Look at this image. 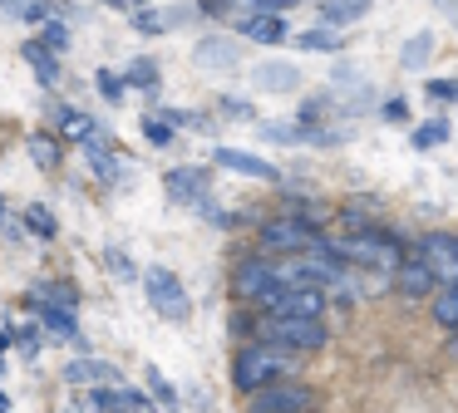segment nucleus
Instances as JSON below:
<instances>
[{"mask_svg": "<svg viewBox=\"0 0 458 413\" xmlns=\"http://www.w3.org/2000/svg\"><path fill=\"white\" fill-rule=\"evenodd\" d=\"M148 389H153V399H158V409H178V389H173V384L168 379H163V374L158 369H148Z\"/></svg>", "mask_w": 458, "mask_h": 413, "instance_id": "nucleus-30", "label": "nucleus"}, {"mask_svg": "<svg viewBox=\"0 0 458 413\" xmlns=\"http://www.w3.org/2000/svg\"><path fill=\"white\" fill-rule=\"evenodd\" d=\"M316 241H320V232L310 222H301L296 212L261 222V251H271V256H296V251H306V246H316Z\"/></svg>", "mask_w": 458, "mask_h": 413, "instance_id": "nucleus-6", "label": "nucleus"}, {"mask_svg": "<svg viewBox=\"0 0 458 413\" xmlns=\"http://www.w3.org/2000/svg\"><path fill=\"white\" fill-rule=\"evenodd\" d=\"M222 114H237V118H251V104H247V98H222Z\"/></svg>", "mask_w": 458, "mask_h": 413, "instance_id": "nucleus-40", "label": "nucleus"}, {"mask_svg": "<svg viewBox=\"0 0 458 413\" xmlns=\"http://www.w3.org/2000/svg\"><path fill=\"white\" fill-rule=\"evenodd\" d=\"M182 20H192V10H188V5H168V10H158V5H139V10H133V30H143V35H163V30L182 25Z\"/></svg>", "mask_w": 458, "mask_h": 413, "instance_id": "nucleus-16", "label": "nucleus"}, {"mask_svg": "<svg viewBox=\"0 0 458 413\" xmlns=\"http://www.w3.org/2000/svg\"><path fill=\"white\" fill-rule=\"evenodd\" d=\"M143 295H148V305L173 324H182L192 315V300H188V291H182V281L173 271H163V266H148V271H143Z\"/></svg>", "mask_w": 458, "mask_h": 413, "instance_id": "nucleus-5", "label": "nucleus"}, {"mask_svg": "<svg viewBox=\"0 0 458 413\" xmlns=\"http://www.w3.org/2000/svg\"><path fill=\"white\" fill-rule=\"evenodd\" d=\"M428 94L438 104H458V79H428Z\"/></svg>", "mask_w": 458, "mask_h": 413, "instance_id": "nucleus-37", "label": "nucleus"}, {"mask_svg": "<svg viewBox=\"0 0 458 413\" xmlns=\"http://www.w3.org/2000/svg\"><path fill=\"white\" fill-rule=\"evenodd\" d=\"M104 5H114V10H133V0H104Z\"/></svg>", "mask_w": 458, "mask_h": 413, "instance_id": "nucleus-42", "label": "nucleus"}, {"mask_svg": "<svg viewBox=\"0 0 458 413\" xmlns=\"http://www.w3.org/2000/svg\"><path fill=\"white\" fill-rule=\"evenodd\" d=\"M5 344H11V330H0V354H5Z\"/></svg>", "mask_w": 458, "mask_h": 413, "instance_id": "nucleus-44", "label": "nucleus"}, {"mask_svg": "<svg viewBox=\"0 0 458 413\" xmlns=\"http://www.w3.org/2000/svg\"><path fill=\"white\" fill-rule=\"evenodd\" d=\"M0 413H11V399H5V393H0Z\"/></svg>", "mask_w": 458, "mask_h": 413, "instance_id": "nucleus-45", "label": "nucleus"}, {"mask_svg": "<svg viewBox=\"0 0 458 413\" xmlns=\"http://www.w3.org/2000/svg\"><path fill=\"white\" fill-rule=\"evenodd\" d=\"M143 138H148V143H158V148H168V143H173V123H168L163 114L143 118Z\"/></svg>", "mask_w": 458, "mask_h": 413, "instance_id": "nucleus-32", "label": "nucleus"}, {"mask_svg": "<svg viewBox=\"0 0 458 413\" xmlns=\"http://www.w3.org/2000/svg\"><path fill=\"white\" fill-rule=\"evenodd\" d=\"M212 163L227 167V173H242V177H257V182H281V167L276 163H261L257 153H242V148H217Z\"/></svg>", "mask_w": 458, "mask_h": 413, "instance_id": "nucleus-13", "label": "nucleus"}, {"mask_svg": "<svg viewBox=\"0 0 458 413\" xmlns=\"http://www.w3.org/2000/svg\"><path fill=\"white\" fill-rule=\"evenodd\" d=\"M394 291L404 295V300H424V295L438 291V275L428 271L424 256H404V266L394 271Z\"/></svg>", "mask_w": 458, "mask_h": 413, "instance_id": "nucleus-12", "label": "nucleus"}, {"mask_svg": "<svg viewBox=\"0 0 458 413\" xmlns=\"http://www.w3.org/2000/svg\"><path fill=\"white\" fill-rule=\"evenodd\" d=\"M257 340L286 344V350H296V354H316V350H326L330 330H326L320 315H271L267 310L257 320Z\"/></svg>", "mask_w": 458, "mask_h": 413, "instance_id": "nucleus-3", "label": "nucleus"}, {"mask_svg": "<svg viewBox=\"0 0 458 413\" xmlns=\"http://www.w3.org/2000/svg\"><path fill=\"white\" fill-rule=\"evenodd\" d=\"M369 5H375V0H326V5H320V20L345 30V25H355V20H365Z\"/></svg>", "mask_w": 458, "mask_h": 413, "instance_id": "nucleus-21", "label": "nucleus"}, {"mask_svg": "<svg viewBox=\"0 0 458 413\" xmlns=\"http://www.w3.org/2000/svg\"><path fill=\"white\" fill-rule=\"evenodd\" d=\"M242 39H251V45H281L286 39V25H281V15H271V10H257V15H242Z\"/></svg>", "mask_w": 458, "mask_h": 413, "instance_id": "nucleus-17", "label": "nucleus"}, {"mask_svg": "<svg viewBox=\"0 0 458 413\" xmlns=\"http://www.w3.org/2000/svg\"><path fill=\"white\" fill-rule=\"evenodd\" d=\"M139 5H148V0H133V10H139Z\"/></svg>", "mask_w": 458, "mask_h": 413, "instance_id": "nucleus-48", "label": "nucleus"}, {"mask_svg": "<svg viewBox=\"0 0 458 413\" xmlns=\"http://www.w3.org/2000/svg\"><path fill=\"white\" fill-rule=\"evenodd\" d=\"M45 45H50L55 55H64V49H70V30H64V25H60V20H55V15L45 20Z\"/></svg>", "mask_w": 458, "mask_h": 413, "instance_id": "nucleus-34", "label": "nucleus"}, {"mask_svg": "<svg viewBox=\"0 0 458 413\" xmlns=\"http://www.w3.org/2000/svg\"><path fill=\"white\" fill-rule=\"evenodd\" d=\"M21 55H25V64H30L35 74H40V84H45V88L60 84V64H55V49L45 45V39H25Z\"/></svg>", "mask_w": 458, "mask_h": 413, "instance_id": "nucleus-18", "label": "nucleus"}, {"mask_svg": "<svg viewBox=\"0 0 458 413\" xmlns=\"http://www.w3.org/2000/svg\"><path fill=\"white\" fill-rule=\"evenodd\" d=\"M15 344H21L25 359H35V354H40V334H35V330H15Z\"/></svg>", "mask_w": 458, "mask_h": 413, "instance_id": "nucleus-38", "label": "nucleus"}, {"mask_svg": "<svg viewBox=\"0 0 458 413\" xmlns=\"http://www.w3.org/2000/svg\"><path fill=\"white\" fill-rule=\"evenodd\" d=\"M257 133L267 138V143H276V148H296L301 143V123H281V118H261Z\"/></svg>", "mask_w": 458, "mask_h": 413, "instance_id": "nucleus-27", "label": "nucleus"}, {"mask_svg": "<svg viewBox=\"0 0 458 413\" xmlns=\"http://www.w3.org/2000/svg\"><path fill=\"white\" fill-rule=\"evenodd\" d=\"M25 226H30L35 236H45V241H55V216L45 212V206H25Z\"/></svg>", "mask_w": 458, "mask_h": 413, "instance_id": "nucleus-31", "label": "nucleus"}, {"mask_svg": "<svg viewBox=\"0 0 458 413\" xmlns=\"http://www.w3.org/2000/svg\"><path fill=\"white\" fill-rule=\"evenodd\" d=\"M30 300H50V305H74L80 310V291H74L70 281H40L30 291Z\"/></svg>", "mask_w": 458, "mask_h": 413, "instance_id": "nucleus-25", "label": "nucleus"}, {"mask_svg": "<svg viewBox=\"0 0 458 413\" xmlns=\"http://www.w3.org/2000/svg\"><path fill=\"white\" fill-rule=\"evenodd\" d=\"M94 84H99V94L109 98V104H119V98H123V79L109 74V69H99V74H94Z\"/></svg>", "mask_w": 458, "mask_h": 413, "instance_id": "nucleus-35", "label": "nucleus"}, {"mask_svg": "<svg viewBox=\"0 0 458 413\" xmlns=\"http://www.w3.org/2000/svg\"><path fill=\"white\" fill-rule=\"evenodd\" d=\"M281 285V266H271L267 256H242L237 266H232V295H237L242 305H257L267 300L271 291Z\"/></svg>", "mask_w": 458, "mask_h": 413, "instance_id": "nucleus-4", "label": "nucleus"}, {"mask_svg": "<svg viewBox=\"0 0 458 413\" xmlns=\"http://www.w3.org/2000/svg\"><path fill=\"white\" fill-rule=\"evenodd\" d=\"M419 256L428 261V271L438 275V285H458V236L434 232L419 241Z\"/></svg>", "mask_w": 458, "mask_h": 413, "instance_id": "nucleus-10", "label": "nucleus"}, {"mask_svg": "<svg viewBox=\"0 0 458 413\" xmlns=\"http://www.w3.org/2000/svg\"><path fill=\"white\" fill-rule=\"evenodd\" d=\"M296 45L310 49V55H340V49H345V39H340V25H320V30H301Z\"/></svg>", "mask_w": 458, "mask_h": 413, "instance_id": "nucleus-23", "label": "nucleus"}, {"mask_svg": "<svg viewBox=\"0 0 458 413\" xmlns=\"http://www.w3.org/2000/svg\"><path fill=\"white\" fill-rule=\"evenodd\" d=\"M409 143H414V148H438V143H448V123H444V118H428V123H419L414 133H409Z\"/></svg>", "mask_w": 458, "mask_h": 413, "instance_id": "nucleus-28", "label": "nucleus"}, {"mask_svg": "<svg viewBox=\"0 0 458 413\" xmlns=\"http://www.w3.org/2000/svg\"><path fill=\"white\" fill-rule=\"evenodd\" d=\"M379 114H385V118H394V123H404V118H409V108H404V98H389V104H379Z\"/></svg>", "mask_w": 458, "mask_h": 413, "instance_id": "nucleus-39", "label": "nucleus"}, {"mask_svg": "<svg viewBox=\"0 0 458 413\" xmlns=\"http://www.w3.org/2000/svg\"><path fill=\"white\" fill-rule=\"evenodd\" d=\"M158 59H148V55H143V59H133V64H129V74H123V84H133V88H143V94H158Z\"/></svg>", "mask_w": 458, "mask_h": 413, "instance_id": "nucleus-24", "label": "nucleus"}, {"mask_svg": "<svg viewBox=\"0 0 458 413\" xmlns=\"http://www.w3.org/2000/svg\"><path fill=\"white\" fill-rule=\"evenodd\" d=\"M104 266H109V271L119 275V281H129V285H133V281H143V275H139V266H133L129 256L119 251V246H104Z\"/></svg>", "mask_w": 458, "mask_h": 413, "instance_id": "nucleus-29", "label": "nucleus"}, {"mask_svg": "<svg viewBox=\"0 0 458 413\" xmlns=\"http://www.w3.org/2000/svg\"><path fill=\"white\" fill-rule=\"evenodd\" d=\"M84 157H89V173L99 177V182H119V177H123V163H129V157L114 153V148L104 143L99 133H94L89 143H84Z\"/></svg>", "mask_w": 458, "mask_h": 413, "instance_id": "nucleus-15", "label": "nucleus"}, {"mask_svg": "<svg viewBox=\"0 0 458 413\" xmlns=\"http://www.w3.org/2000/svg\"><path fill=\"white\" fill-rule=\"evenodd\" d=\"M25 153L35 157V167H40V173H55V167H60V157H64V148H60V138H55V133H30V138H25Z\"/></svg>", "mask_w": 458, "mask_h": 413, "instance_id": "nucleus-20", "label": "nucleus"}, {"mask_svg": "<svg viewBox=\"0 0 458 413\" xmlns=\"http://www.w3.org/2000/svg\"><path fill=\"white\" fill-rule=\"evenodd\" d=\"M30 310L40 315V330L55 340H80V324H74V305H50V300H30Z\"/></svg>", "mask_w": 458, "mask_h": 413, "instance_id": "nucleus-14", "label": "nucleus"}, {"mask_svg": "<svg viewBox=\"0 0 458 413\" xmlns=\"http://www.w3.org/2000/svg\"><path fill=\"white\" fill-rule=\"evenodd\" d=\"M291 212H296L301 222H310V226H316V232H320V226L330 222V206H320V202H296V206H291Z\"/></svg>", "mask_w": 458, "mask_h": 413, "instance_id": "nucleus-33", "label": "nucleus"}, {"mask_svg": "<svg viewBox=\"0 0 458 413\" xmlns=\"http://www.w3.org/2000/svg\"><path fill=\"white\" fill-rule=\"evenodd\" d=\"M251 84H261L267 94H296L306 79H301V69L291 59H257L251 64Z\"/></svg>", "mask_w": 458, "mask_h": 413, "instance_id": "nucleus-11", "label": "nucleus"}, {"mask_svg": "<svg viewBox=\"0 0 458 413\" xmlns=\"http://www.w3.org/2000/svg\"><path fill=\"white\" fill-rule=\"evenodd\" d=\"M360 84H365V69L360 64H335V94L340 88H360Z\"/></svg>", "mask_w": 458, "mask_h": 413, "instance_id": "nucleus-36", "label": "nucleus"}, {"mask_svg": "<svg viewBox=\"0 0 458 413\" xmlns=\"http://www.w3.org/2000/svg\"><path fill=\"white\" fill-rule=\"evenodd\" d=\"M55 133L70 138V143H89L99 128H94V118L80 114V108H55Z\"/></svg>", "mask_w": 458, "mask_h": 413, "instance_id": "nucleus-19", "label": "nucleus"}, {"mask_svg": "<svg viewBox=\"0 0 458 413\" xmlns=\"http://www.w3.org/2000/svg\"><path fill=\"white\" fill-rule=\"evenodd\" d=\"M163 192H168V202L198 206L212 197V173L208 167H173V173L163 177Z\"/></svg>", "mask_w": 458, "mask_h": 413, "instance_id": "nucleus-9", "label": "nucleus"}, {"mask_svg": "<svg viewBox=\"0 0 458 413\" xmlns=\"http://www.w3.org/2000/svg\"><path fill=\"white\" fill-rule=\"evenodd\" d=\"M330 251L345 266H365V271L394 275L404 266V241L399 236H385L379 226H360V232H345L340 241H330Z\"/></svg>", "mask_w": 458, "mask_h": 413, "instance_id": "nucleus-1", "label": "nucleus"}, {"mask_svg": "<svg viewBox=\"0 0 458 413\" xmlns=\"http://www.w3.org/2000/svg\"><path fill=\"white\" fill-rule=\"evenodd\" d=\"M428 59H434V35H428V30H419L414 39H404V49H399V69H404V74H419Z\"/></svg>", "mask_w": 458, "mask_h": 413, "instance_id": "nucleus-22", "label": "nucleus"}, {"mask_svg": "<svg viewBox=\"0 0 458 413\" xmlns=\"http://www.w3.org/2000/svg\"><path fill=\"white\" fill-rule=\"evenodd\" d=\"M310 403H316L310 389H301V384H276V379L251 393V413H306Z\"/></svg>", "mask_w": 458, "mask_h": 413, "instance_id": "nucleus-7", "label": "nucleus"}, {"mask_svg": "<svg viewBox=\"0 0 458 413\" xmlns=\"http://www.w3.org/2000/svg\"><path fill=\"white\" fill-rule=\"evenodd\" d=\"M448 20H454V30H458V0H448Z\"/></svg>", "mask_w": 458, "mask_h": 413, "instance_id": "nucleus-43", "label": "nucleus"}, {"mask_svg": "<svg viewBox=\"0 0 458 413\" xmlns=\"http://www.w3.org/2000/svg\"><path fill=\"white\" fill-rule=\"evenodd\" d=\"M0 222H5V197H0Z\"/></svg>", "mask_w": 458, "mask_h": 413, "instance_id": "nucleus-46", "label": "nucleus"}, {"mask_svg": "<svg viewBox=\"0 0 458 413\" xmlns=\"http://www.w3.org/2000/svg\"><path fill=\"white\" fill-rule=\"evenodd\" d=\"M434 5H438V10H448V0H434Z\"/></svg>", "mask_w": 458, "mask_h": 413, "instance_id": "nucleus-47", "label": "nucleus"}, {"mask_svg": "<svg viewBox=\"0 0 458 413\" xmlns=\"http://www.w3.org/2000/svg\"><path fill=\"white\" fill-rule=\"evenodd\" d=\"M35 0H0V10H5V15H15V20H25V10H30Z\"/></svg>", "mask_w": 458, "mask_h": 413, "instance_id": "nucleus-41", "label": "nucleus"}, {"mask_svg": "<svg viewBox=\"0 0 458 413\" xmlns=\"http://www.w3.org/2000/svg\"><path fill=\"white\" fill-rule=\"evenodd\" d=\"M301 354L296 350H286V344H271V340H257V344H247V350L232 359V384H237L242 393H257L261 384H271V379H281V374L296 364Z\"/></svg>", "mask_w": 458, "mask_h": 413, "instance_id": "nucleus-2", "label": "nucleus"}, {"mask_svg": "<svg viewBox=\"0 0 458 413\" xmlns=\"http://www.w3.org/2000/svg\"><path fill=\"white\" fill-rule=\"evenodd\" d=\"M64 379L70 384H104V379H114V369L99 359H74V364H64Z\"/></svg>", "mask_w": 458, "mask_h": 413, "instance_id": "nucleus-26", "label": "nucleus"}, {"mask_svg": "<svg viewBox=\"0 0 458 413\" xmlns=\"http://www.w3.org/2000/svg\"><path fill=\"white\" fill-rule=\"evenodd\" d=\"M192 64L202 69V74H237L242 69V45L227 35H208L192 45Z\"/></svg>", "mask_w": 458, "mask_h": 413, "instance_id": "nucleus-8", "label": "nucleus"}]
</instances>
